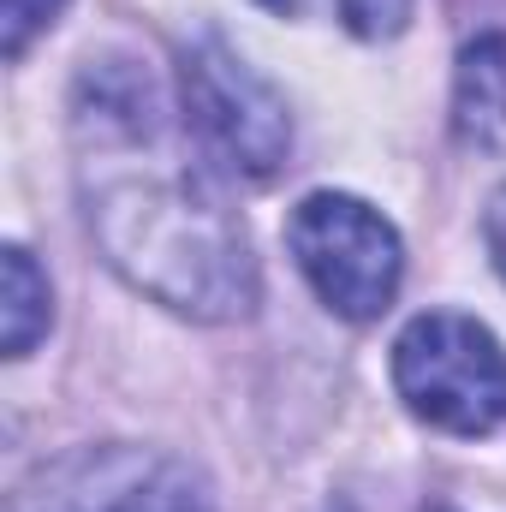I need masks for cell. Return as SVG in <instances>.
I'll list each match as a JSON object with an SVG mask.
<instances>
[{
    "instance_id": "1",
    "label": "cell",
    "mask_w": 506,
    "mask_h": 512,
    "mask_svg": "<svg viewBox=\"0 0 506 512\" xmlns=\"http://www.w3.org/2000/svg\"><path fill=\"white\" fill-rule=\"evenodd\" d=\"M66 126L84 227L131 292L191 322L256 316L251 233L155 66L137 54H84Z\"/></svg>"
},
{
    "instance_id": "2",
    "label": "cell",
    "mask_w": 506,
    "mask_h": 512,
    "mask_svg": "<svg viewBox=\"0 0 506 512\" xmlns=\"http://www.w3.org/2000/svg\"><path fill=\"white\" fill-rule=\"evenodd\" d=\"M393 393L441 435H495L506 423V346L459 310H423L393 340Z\"/></svg>"
},
{
    "instance_id": "3",
    "label": "cell",
    "mask_w": 506,
    "mask_h": 512,
    "mask_svg": "<svg viewBox=\"0 0 506 512\" xmlns=\"http://www.w3.org/2000/svg\"><path fill=\"white\" fill-rule=\"evenodd\" d=\"M179 114L191 137L239 179H274L292 155V108L221 36H191L179 48Z\"/></svg>"
},
{
    "instance_id": "4",
    "label": "cell",
    "mask_w": 506,
    "mask_h": 512,
    "mask_svg": "<svg viewBox=\"0 0 506 512\" xmlns=\"http://www.w3.org/2000/svg\"><path fill=\"white\" fill-rule=\"evenodd\" d=\"M286 251L304 286L340 322H376L399 298L405 280V239L376 203L352 191H310L286 215Z\"/></svg>"
},
{
    "instance_id": "5",
    "label": "cell",
    "mask_w": 506,
    "mask_h": 512,
    "mask_svg": "<svg viewBox=\"0 0 506 512\" xmlns=\"http://www.w3.org/2000/svg\"><path fill=\"white\" fill-rule=\"evenodd\" d=\"M6 512H215V489L179 453L90 441L36 465L6 495Z\"/></svg>"
},
{
    "instance_id": "6",
    "label": "cell",
    "mask_w": 506,
    "mask_h": 512,
    "mask_svg": "<svg viewBox=\"0 0 506 512\" xmlns=\"http://www.w3.org/2000/svg\"><path fill=\"white\" fill-rule=\"evenodd\" d=\"M453 137L471 149L506 143V30H489L459 48L453 66Z\"/></svg>"
},
{
    "instance_id": "7",
    "label": "cell",
    "mask_w": 506,
    "mask_h": 512,
    "mask_svg": "<svg viewBox=\"0 0 506 512\" xmlns=\"http://www.w3.org/2000/svg\"><path fill=\"white\" fill-rule=\"evenodd\" d=\"M48 322H54V286H48L42 262L24 245H6L0 251V346H6V358H30L36 340L48 334Z\"/></svg>"
},
{
    "instance_id": "8",
    "label": "cell",
    "mask_w": 506,
    "mask_h": 512,
    "mask_svg": "<svg viewBox=\"0 0 506 512\" xmlns=\"http://www.w3.org/2000/svg\"><path fill=\"white\" fill-rule=\"evenodd\" d=\"M66 12V0H0V48L6 60H24V48L54 30V18Z\"/></svg>"
},
{
    "instance_id": "9",
    "label": "cell",
    "mask_w": 506,
    "mask_h": 512,
    "mask_svg": "<svg viewBox=\"0 0 506 512\" xmlns=\"http://www.w3.org/2000/svg\"><path fill=\"white\" fill-rule=\"evenodd\" d=\"M334 6H340V24L358 42H393L417 12V0H334Z\"/></svg>"
},
{
    "instance_id": "10",
    "label": "cell",
    "mask_w": 506,
    "mask_h": 512,
    "mask_svg": "<svg viewBox=\"0 0 506 512\" xmlns=\"http://www.w3.org/2000/svg\"><path fill=\"white\" fill-rule=\"evenodd\" d=\"M483 245H489L495 274L506 280V179L489 191V203H483Z\"/></svg>"
},
{
    "instance_id": "11",
    "label": "cell",
    "mask_w": 506,
    "mask_h": 512,
    "mask_svg": "<svg viewBox=\"0 0 506 512\" xmlns=\"http://www.w3.org/2000/svg\"><path fill=\"white\" fill-rule=\"evenodd\" d=\"M256 6H268V12H280V18H310V12H322V0H256Z\"/></svg>"
}]
</instances>
